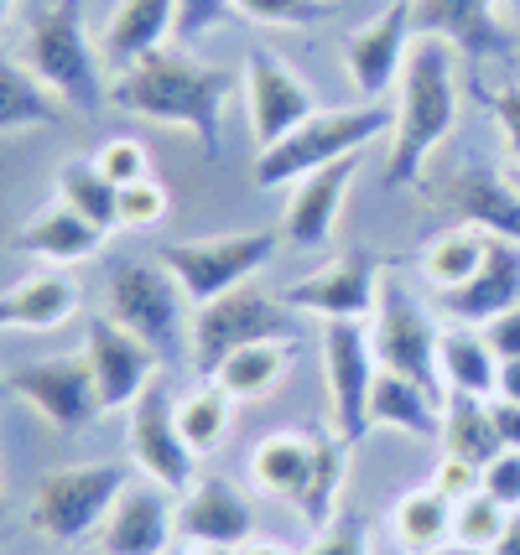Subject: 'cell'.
Segmentation results:
<instances>
[{
    "label": "cell",
    "mask_w": 520,
    "mask_h": 555,
    "mask_svg": "<svg viewBox=\"0 0 520 555\" xmlns=\"http://www.w3.org/2000/svg\"><path fill=\"white\" fill-rule=\"evenodd\" d=\"M234 94V73L203 63L193 48H156L151 57L130 63L110 83V104L136 120L177 125L188 130L208 162L224 151V99Z\"/></svg>",
    "instance_id": "obj_1"
},
{
    "label": "cell",
    "mask_w": 520,
    "mask_h": 555,
    "mask_svg": "<svg viewBox=\"0 0 520 555\" xmlns=\"http://www.w3.org/2000/svg\"><path fill=\"white\" fill-rule=\"evenodd\" d=\"M453 125H458V48L443 37L417 31V42L406 52V68H401L385 188H417L421 167L453 135Z\"/></svg>",
    "instance_id": "obj_2"
},
{
    "label": "cell",
    "mask_w": 520,
    "mask_h": 555,
    "mask_svg": "<svg viewBox=\"0 0 520 555\" xmlns=\"http://www.w3.org/2000/svg\"><path fill=\"white\" fill-rule=\"evenodd\" d=\"M22 63L78 115H100L104 99H110L100 52H94L89 26H84V0H37L31 5Z\"/></svg>",
    "instance_id": "obj_3"
},
{
    "label": "cell",
    "mask_w": 520,
    "mask_h": 555,
    "mask_svg": "<svg viewBox=\"0 0 520 555\" xmlns=\"http://www.w3.org/2000/svg\"><path fill=\"white\" fill-rule=\"evenodd\" d=\"M396 109L385 104H354V109H318L307 125H297L287 141L266 145L255 156V188H292L307 171L333 167L344 156H359L370 141L391 135Z\"/></svg>",
    "instance_id": "obj_4"
},
{
    "label": "cell",
    "mask_w": 520,
    "mask_h": 555,
    "mask_svg": "<svg viewBox=\"0 0 520 555\" xmlns=\"http://www.w3.org/2000/svg\"><path fill=\"white\" fill-rule=\"evenodd\" d=\"M130 478L121 462H74V467H52L37 478L26 499V525L52 540V545H78L89 534H100L104 514L115 508Z\"/></svg>",
    "instance_id": "obj_5"
},
{
    "label": "cell",
    "mask_w": 520,
    "mask_h": 555,
    "mask_svg": "<svg viewBox=\"0 0 520 555\" xmlns=\"http://www.w3.org/2000/svg\"><path fill=\"white\" fill-rule=\"evenodd\" d=\"M110 317L147 338L162 359H177L188 348V296L162 260H121L110 270Z\"/></svg>",
    "instance_id": "obj_6"
},
{
    "label": "cell",
    "mask_w": 520,
    "mask_h": 555,
    "mask_svg": "<svg viewBox=\"0 0 520 555\" xmlns=\"http://www.w3.org/2000/svg\"><path fill=\"white\" fill-rule=\"evenodd\" d=\"M276 240H281V234H271V229L208 234V240H188V244H162L156 260L177 275L182 296H188L193 307H203V301H214L224 291L245 286L250 275L276 255Z\"/></svg>",
    "instance_id": "obj_7"
},
{
    "label": "cell",
    "mask_w": 520,
    "mask_h": 555,
    "mask_svg": "<svg viewBox=\"0 0 520 555\" xmlns=\"http://www.w3.org/2000/svg\"><path fill=\"white\" fill-rule=\"evenodd\" d=\"M292 307L271 296V291L261 286H234L214 296V301H203L199 312H193V359H199L203 374H214L234 348H245V343H266V338H292Z\"/></svg>",
    "instance_id": "obj_8"
},
{
    "label": "cell",
    "mask_w": 520,
    "mask_h": 555,
    "mask_svg": "<svg viewBox=\"0 0 520 555\" xmlns=\"http://www.w3.org/2000/svg\"><path fill=\"white\" fill-rule=\"evenodd\" d=\"M322 369H328V431L354 447L370 431V395L380 379V359L365 322H328L322 327Z\"/></svg>",
    "instance_id": "obj_9"
},
{
    "label": "cell",
    "mask_w": 520,
    "mask_h": 555,
    "mask_svg": "<svg viewBox=\"0 0 520 555\" xmlns=\"http://www.w3.org/2000/svg\"><path fill=\"white\" fill-rule=\"evenodd\" d=\"M437 343H443V333L432 327V317L421 312L406 291L401 286L380 291V307L370 317V348H375V359H380V369L401 374V379H417L421 389H432L437 400H447Z\"/></svg>",
    "instance_id": "obj_10"
},
{
    "label": "cell",
    "mask_w": 520,
    "mask_h": 555,
    "mask_svg": "<svg viewBox=\"0 0 520 555\" xmlns=\"http://www.w3.org/2000/svg\"><path fill=\"white\" fill-rule=\"evenodd\" d=\"M125 447H130V462L141 467V478L167 493H182L193 488V462L199 452L188 447V436L177 426V400L167 395L162 379H151L147 395L125 411Z\"/></svg>",
    "instance_id": "obj_11"
},
{
    "label": "cell",
    "mask_w": 520,
    "mask_h": 555,
    "mask_svg": "<svg viewBox=\"0 0 520 555\" xmlns=\"http://www.w3.org/2000/svg\"><path fill=\"white\" fill-rule=\"evenodd\" d=\"M417 42V5L411 0H391L380 16L348 31L344 37V73L354 83V94L365 104H380L401 83V68H406V52Z\"/></svg>",
    "instance_id": "obj_12"
},
{
    "label": "cell",
    "mask_w": 520,
    "mask_h": 555,
    "mask_svg": "<svg viewBox=\"0 0 520 555\" xmlns=\"http://www.w3.org/2000/svg\"><path fill=\"white\" fill-rule=\"evenodd\" d=\"M240 89H245V115H250V135L255 145L287 141L297 125H307L318 115V99L313 89L297 78V68L287 57H276L266 48L245 52V73H240Z\"/></svg>",
    "instance_id": "obj_13"
},
{
    "label": "cell",
    "mask_w": 520,
    "mask_h": 555,
    "mask_svg": "<svg viewBox=\"0 0 520 555\" xmlns=\"http://www.w3.org/2000/svg\"><path fill=\"white\" fill-rule=\"evenodd\" d=\"M11 379V395L26 400L31 411L48 421L52 431H84L94 426L104 415L100 405V385H94V369L89 359H37V363H22Z\"/></svg>",
    "instance_id": "obj_14"
},
{
    "label": "cell",
    "mask_w": 520,
    "mask_h": 555,
    "mask_svg": "<svg viewBox=\"0 0 520 555\" xmlns=\"http://www.w3.org/2000/svg\"><path fill=\"white\" fill-rule=\"evenodd\" d=\"M84 359L94 369L100 385V405L110 411H130L151 379H162V353L147 338H136L130 327H121L115 317H94L84 333Z\"/></svg>",
    "instance_id": "obj_15"
},
{
    "label": "cell",
    "mask_w": 520,
    "mask_h": 555,
    "mask_svg": "<svg viewBox=\"0 0 520 555\" xmlns=\"http://www.w3.org/2000/svg\"><path fill=\"white\" fill-rule=\"evenodd\" d=\"M380 260L354 249V255H339L333 266H322L318 275H302L281 291V301L292 312H313L322 322H370L375 307H380Z\"/></svg>",
    "instance_id": "obj_16"
},
{
    "label": "cell",
    "mask_w": 520,
    "mask_h": 555,
    "mask_svg": "<svg viewBox=\"0 0 520 555\" xmlns=\"http://www.w3.org/2000/svg\"><path fill=\"white\" fill-rule=\"evenodd\" d=\"M177 534V508L173 493L156 483L125 488L115 508L104 514L100 534H94V551L100 555H167Z\"/></svg>",
    "instance_id": "obj_17"
},
{
    "label": "cell",
    "mask_w": 520,
    "mask_h": 555,
    "mask_svg": "<svg viewBox=\"0 0 520 555\" xmlns=\"http://www.w3.org/2000/svg\"><path fill=\"white\" fill-rule=\"evenodd\" d=\"M177 534L188 545H208V551H240L245 540H255V508L234 483L224 478H203L188 488V499L177 508Z\"/></svg>",
    "instance_id": "obj_18"
},
{
    "label": "cell",
    "mask_w": 520,
    "mask_h": 555,
    "mask_svg": "<svg viewBox=\"0 0 520 555\" xmlns=\"http://www.w3.org/2000/svg\"><path fill=\"white\" fill-rule=\"evenodd\" d=\"M520 307V244L490 234V255L473 281H464L458 291H443L437 296V312L458 327H484L495 322L499 312Z\"/></svg>",
    "instance_id": "obj_19"
},
{
    "label": "cell",
    "mask_w": 520,
    "mask_h": 555,
    "mask_svg": "<svg viewBox=\"0 0 520 555\" xmlns=\"http://www.w3.org/2000/svg\"><path fill=\"white\" fill-rule=\"evenodd\" d=\"M359 177V156H344L333 167L307 171L302 182H292V203H287V218H281V240L297 244V249H313L333 234V223L344 214V197Z\"/></svg>",
    "instance_id": "obj_20"
},
{
    "label": "cell",
    "mask_w": 520,
    "mask_h": 555,
    "mask_svg": "<svg viewBox=\"0 0 520 555\" xmlns=\"http://www.w3.org/2000/svg\"><path fill=\"white\" fill-rule=\"evenodd\" d=\"M100 244H104V234L84 214H74L68 203H48L42 214H31L22 229H16V255L48 260L52 270H68V266H78V260H94Z\"/></svg>",
    "instance_id": "obj_21"
},
{
    "label": "cell",
    "mask_w": 520,
    "mask_h": 555,
    "mask_svg": "<svg viewBox=\"0 0 520 555\" xmlns=\"http://www.w3.org/2000/svg\"><path fill=\"white\" fill-rule=\"evenodd\" d=\"M78 312V281L68 270L26 275L22 286L0 291V333H52Z\"/></svg>",
    "instance_id": "obj_22"
},
{
    "label": "cell",
    "mask_w": 520,
    "mask_h": 555,
    "mask_svg": "<svg viewBox=\"0 0 520 555\" xmlns=\"http://www.w3.org/2000/svg\"><path fill=\"white\" fill-rule=\"evenodd\" d=\"M417 5V31L443 37L458 52H505V22L499 0H411Z\"/></svg>",
    "instance_id": "obj_23"
},
{
    "label": "cell",
    "mask_w": 520,
    "mask_h": 555,
    "mask_svg": "<svg viewBox=\"0 0 520 555\" xmlns=\"http://www.w3.org/2000/svg\"><path fill=\"white\" fill-rule=\"evenodd\" d=\"M173 31H177V0H121L110 11V22H104V63L125 73L130 63L167 48Z\"/></svg>",
    "instance_id": "obj_24"
},
{
    "label": "cell",
    "mask_w": 520,
    "mask_h": 555,
    "mask_svg": "<svg viewBox=\"0 0 520 555\" xmlns=\"http://www.w3.org/2000/svg\"><path fill=\"white\" fill-rule=\"evenodd\" d=\"M313 452H318V436H307V431L261 436L255 452H250V483H255V493L297 504L302 483H307V473H313Z\"/></svg>",
    "instance_id": "obj_25"
},
{
    "label": "cell",
    "mask_w": 520,
    "mask_h": 555,
    "mask_svg": "<svg viewBox=\"0 0 520 555\" xmlns=\"http://www.w3.org/2000/svg\"><path fill=\"white\" fill-rule=\"evenodd\" d=\"M443 411L447 400H437L432 389H421L417 379H401V374H385L375 379L370 395V426H385V431L401 436H443Z\"/></svg>",
    "instance_id": "obj_26"
},
{
    "label": "cell",
    "mask_w": 520,
    "mask_h": 555,
    "mask_svg": "<svg viewBox=\"0 0 520 555\" xmlns=\"http://www.w3.org/2000/svg\"><path fill=\"white\" fill-rule=\"evenodd\" d=\"M292 359H297L292 338L245 343V348H234L208 379H214L219 389H229L234 400H261V395H271V389L292 374Z\"/></svg>",
    "instance_id": "obj_27"
},
{
    "label": "cell",
    "mask_w": 520,
    "mask_h": 555,
    "mask_svg": "<svg viewBox=\"0 0 520 555\" xmlns=\"http://www.w3.org/2000/svg\"><path fill=\"white\" fill-rule=\"evenodd\" d=\"M391 534L406 555H432L453 545V499H443L437 488H411L391 504Z\"/></svg>",
    "instance_id": "obj_28"
},
{
    "label": "cell",
    "mask_w": 520,
    "mask_h": 555,
    "mask_svg": "<svg viewBox=\"0 0 520 555\" xmlns=\"http://www.w3.org/2000/svg\"><path fill=\"white\" fill-rule=\"evenodd\" d=\"M453 203H458L464 223H479L499 240L520 244V193L505 182V171H464L453 182Z\"/></svg>",
    "instance_id": "obj_29"
},
{
    "label": "cell",
    "mask_w": 520,
    "mask_h": 555,
    "mask_svg": "<svg viewBox=\"0 0 520 555\" xmlns=\"http://www.w3.org/2000/svg\"><path fill=\"white\" fill-rule=\"evenodd\" d=\"M437 359H443V379L447 395H479V400H495L499 385V359L495 348L484 343L479 327H447L443 343H437Z\"/></svg>",
    "instance_id": "obj_30"
},
{
    "label": "cell",
    "mask_w": 520,
    "mask_h": 555,
    "mask_svg": "<svg viewBox=\"0 0 520 555\" xmlns=\"http://www.w3.org/2000/svg\"><path fill=\"white\" fill-rule=\"evenodd\" d=\"M344 473H348V447L333 431L318 436L313 473H307V483H302V493H297V514H302V525H307L313 534H322V530H333V525H339Z\"/></svg>",
    "instance_id": "obj_31"
},
{
    "label": "cell",
    "mask_w": 520,
    "mask_h": 555,
    "mask_svg": "<svg viewBox=\"0 0 520 555\" xmlns=\"http://www.w3.org/2000/svg\"><path fill=\"white\" fill-rule=\"evenodd\" d=\"M443 452L473 462V467H490V462L505 452L499 426H495V405H490V400H479V395H447Z\"/></svg>",
    "instance_id": "obj_32"
},
{
    "label": "cell",
    "mask_w": 520,
    "mask_h": 555,
    "mask_svg": "<svg viewBox=\"0 0 520 555\" xmlns=\"http://www.w3.org/2000/svg\"><path fill=\"white\" fill-rule=\"evenodd\" d=\"M484 255H490V229L458 223V229L427 240V249H421V275H427L432 291L443 296V291H458L464 281H473L479 266H484Z\"/></svg>",
    "instance_id": "obj_33"
},
{
    "label": "cell",
    "mask_w": 520,
    "mask_h": 555,
    "mask_svg": "<svg viewBox=\"0 0 520 555\" xmlns=\"http://www.w3.org/2000/svg\"><path fill=\"white\" fill-rule=\"evenodd\" d=\"M58 115H63V99L52 94L26 63L0 57V135L42 130V125H52Z\"/></svg>",
    "instance_id": "obj_34"
},
{
    "label": "cell",
    "mask_w": 520,
    "mask_h": 555,
    "mask_svg": "<svg viewBox=\"0 0 520 555\" xmlns=\"http://www.w3.org/2000/svg\"><path fill=\"white\" fill-rule=\"evenodd\" d=\"M58 203H68L74 214H84L100 234L121 229V188L94 162H68L58 171Z\"/></svg>",
    "instance_id": "obj_35"
},
{
    "label": "cell",
    "mask_w": 520,
    "mask_h": 555,
    "mask_svg": "<svg viewBox=\"0 0 520 555\" xmlns=\"http://www.w3.org/2000/svg\"><path fill=\"white\" fill-rule=\"evenodd\" d=\"M177 426H182L188 447H193L199 457L203 452H219V441L229 436V426H234V395L208 379V385L193 389L188 400H177Z\"/></svg>",
    "instance_id": "obj_36"
},
{
    "label": "cell",
    "mask_w": 520,
    "mask_h": 555,
    "mask_svg": "<svg viewBox=\"0 0 520 555\" xmlns=\"http://www.w3.org/2000/svg\"><path fill=\"white\" fill-rule=\"evenodd\" d=\"M505 525H510V508L499 504V499H490L484 488L469 493L464 504H453V545H464V551L490 555L499 545Z\"/></svg>",
    "instance_id": "obj_37"
},
{
    "label": "cell",
    "mask_w": 520,
    "mask_h": 555,
    "mask_svg": "<svg viewBox=\"0 0 520 555\" xmlns=\"http://www.w3.org/2000/svg\"><path fill=\"white\" fill-rule=\"evenodd\" d=\"M234 16H245L255 26H287V31H302V26H322L333 16L339 0H229Z\"/></svg>",
    "instance_id": "obj_38"
},
{
    "label": "cell",
    "mask_w": 520,
    "mask_h": 555,
    "mask_svg": "<svg viewBox=\"0 0 520 555\" xmlns=\"http://www.w3.org/2000/svg\"><path fill=\"white\" fill-rule=\"evenodd\" d=\"M94 167L115 182V188H130V182H147L151 177V151L141 141H130V135H115V141H104L94 156H89Z\"/></svg>",
    "instance_id": "obj_39"
},
{
    "label": "cell",
    "mask_w": 520,
    "mask_h": 555,
    "mask_svg": "<svg viewBox=\"0 0 520 555\" xmlns=\"http://www.w3.org/2000/svg\"><path fill=\"white\" fill-rule=\"evenodd\" d=\"M162 218H167V188L156 177L121 188V229H151Z\"/></svg>",
    "instance_id": "obj_40"
},
{
    "label": "cell",
    "mask_w": 520,
    "mask_h": 555,
    "mask_svg": "<svg viewBox=\"0 0 520 555\" xmlns=\"http://www.w3.org/2000/svg\"><path fill=\"white\" fill-rule=\"evenodd\" d=\"M432 488H437L443 499H453V504H464L469 493H479V488H484V467H473V462L443 452V457H437V467H432Z\"/></svg>",
    "instance_id": "obj_41"
},
{
    "label": "cell",
    "mask_w": 520,
    "mask_h": 555,
    "mask_svg": "<svg viewBox=\"0 0 520 555\" xmlns=\"http://www.w3.org/2000/svg\"><path fill=\"white\" fill-rule=\"evenodd\" d=\"M229 0H177V37L193 48L199 37H208L219 22H229Z\"/></svg>",
    "instance_id": "obj_42"
},
{
    "label": "cell",
    "mask_w": 520,
    "mask_h": 555,
    "mask_svg": "<svg viewBox=\"0 0 520 555\" xmlns=\"http://www.w3.org/2000/svg\"><path fill=\"white\" fill-rule=\"evenodd\" d=\"M302 555H370V530H365V519L333 525V530H322Z\"/></svg>",
    "instance_id": "obj_43"
},
{
    "label": "cell",
    "mask_w": 520,
    "mask_h": 555,
    "mask_svg": "<svg viewBox=\"0 0 520 555\" xmlns=\"http://www.w3.org/2000/svg\"><path fill=\"white\" fill-rule=\"evenodd\" d=\"M484 493L516 514L520 508V452H499V457L484 467Z\"/></svg>",
    "instance_id": "obj_44"
},
{
    "label": "cell",
    "mask_w": 520,
    "mask_h": 555,
    "mask_svg": "<svg viewBox=\"0 0 520 555\" xmlns=\"http://www.w3.org/2000/svg\"><path fill=\"white\" fill-rule=\"evenodd\" d=\"M490 109H495V125H499V135H505L510 162H520V83L490 89Z\"/></svg>",
    "instance_id": "obj_45"
},
{
    "label": "cell",
    "mask_w": 520,
    "mask_h": 555,
    "mask_svg": "<svg viewBox=\"0 0 520 555\" xmlns=\"http://www.w3.org/2000/svg\"><path fill=\"white\" fill-rule=\"evenodd\" d=\"M479 333H484V343L495 348V359H520V307L499 312L495 322H484Z\"/></svg>",
    "instance_id": "obj_46"
},
{
    "label": "cell",
    "mask_w": 520,
    "mask_h": 555,
    "mask_svg": "<svg viewBox=\"0 0 520 555\" xmlns=\"http://www.w3.org/2000/svg\"><path fill=\"white\" fill-rule=\"evenodd\" d=\"M490 405H495V426L505 452H520V405H510V400H490Z\"/></svg>",
    "instance_id": "obj_47"
},
{
    "label": "cell",
    "mask_w": 520,
    "mask_h": 555,
    "mask_svg": "<svg viewBox=\"0 0 520 555\" xmlns=\"http://www.w3.org/2000/svg\"><path fill=\"white\" fill-rule=\"evenodd\" d=\"M495 400H510V405H520V359H499Z\"/></svg>",
    "instance_id": "obj_48"
},
{
    "label": "cell",
    "mask_w": 520,
    "mask_h": 555,
    "mask_svg": "<svg viewBox=\"0 0 520 555\" xmlns=\"http://www.w3.org/2000/svg\"><path fill=\"white\" fill-rule=\"evenodd\" d=\"M490 555H520V508L510 514V525H505V534H499V545Z\"/></svg>",
    "instance_id": "obj_49"
},
{
    "label": "cell",
    "mask_w": 520,
    "mask_h": 555,
    "mask_svg": "<svg viewBox=\"0 0 520 555\" xmlns=\"http://www.w3.org/2000/svg\"><path fill=\"white\" fill-rule=\"evenodd\" d=\"M229 555H292V551H281V545H266V540H245L240 551H229Z\"/></svg>",
    "instance_id": "obj_50"
},
{
    "label": "cell",
    "mask_w": 520,
    "mask_h": 555,
    "mask_svg": "<svg viewBox=\"0 0 520 555\" xmlns=\"http://www.w3.org/2000/svg\"><path fill=\"white\" fill-rule=\"evenodd\" d=\"M505 182H510V188L520 193V162H510V167H505Z\"/></svg>",
    "instance_id": "obj_51"
},
{
    "label": "cell",
    "mask_w": 520,
    "mask_h": 555,
    "mask_svg": "<svg viewBox=\"0 0 520 555\" xmlns=\"http://www.w3.org/2000/svg\"><path fill=\"white\" fill-rule=\"evenodd\" d=\"M432 555H479V551H464V545H443V551H432Z\"/></svg>",
    "instance_id": "obj_52"
},
{
    "label": "cell",
    "mask_w": 520,
    "mask_h": 555,
    "mask_svg": "<svg viewBox=\"0 0 520 555\" xmlns=\"http://www.w3.org/2000/svg\"><path fill=\"white\" fill-rule=\"evenodd\" d=\"M182 555H224V551H208V545H188Z\"/></svg>",
    "instance_id": "obj_53"
},
{
    "label": "cell",
    "mask_w": 520,
    "mask_h": 555,
    "mask_svg": "<svg viewBox=\"0 0 520 555\" xmlns=\"http://www.w3.org/2000/svg\"><path fill=\"white\" fill-rule=\"evenodd\" d=\"M11 5H16V0H0V26H5V16H11Z\"/></svg>",
    "instance_id": "obj_54"
},
{
    "label": "cell",
    "mask_w": 520,
    "mask_h": 555,
    "mask_svg": "<svg viewBox=\"0 0 520 555\" xmlns=\"http://www.w3.org/2000/svg\"><path fill=\"white\" fill-rule=\"evenodd\" d=\"M5 395H11V379H5V374H0V400H5Z\"/></svg>",
    "instance_id": "obj_55"
},
{
    "label": "cell",
    "mask_w": 520,
    "mask_h": 555,
    "mask_svg": "<svg viewBox=\"0 0 520 555\" xmlns=\"http://www.w3.org/2000/svg\"><path fill=\"white\" fill-rule=\"evenodd\" d=\"M0 519H5V493H0Z\"/></svg>",
    "instance_id": "obj_56"
}]
</instances>
